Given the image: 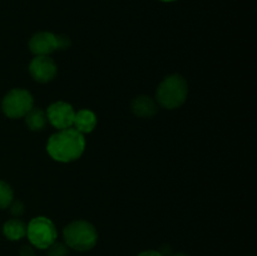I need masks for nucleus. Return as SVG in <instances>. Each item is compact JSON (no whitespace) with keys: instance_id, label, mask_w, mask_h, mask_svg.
Instances as JSON below:
<instances>
[{"instance_id":"nucleus-16","label":"nucleus","mask_w":257,"mask_h":256,"mask_svg":"<svg viewBox=\"0 0 257 256\" xmlns=\"http://www.w3.org/2000/svg\"><path fill=\"white\" fill-rule=\"evenodd\" d=\"M58 39V50H64L70 47V39L65 35H57Z\"/></svg>"},{"instance_id":"nucleus-18","label":"nucleus","mask_w":257,"mask_h":256,"mask_svg":"<svg viewBox=\"0 0 257 256\" xmlns=\"http://www.w3.org/2000/svg\"><path fill=\"white\" fill-rule=\"evenodd\" d=\"M138 256H163L162 252L160 251H155V250H147V251H142Z\"/></svg>"},{"instance_id":"nucleus-6","label":"nucleus","mask_w":257,"mask_h":256,"mask_svg":"<svg viewBox=\"0 0 257 256\" xmlns=\"http://www.w3.org/2000/svg\"><path fill=\"white\" fill-rule=\"evenodd\" d=\"M45 114H47V119L49 120L50 124L60 131L72 127L73 122H74L75 110L69 103L58 100V102L52 103L47 108Z\"/></svg>"},{"instance_id":"nucleus-4","label":"nucleus","mask_w":257,"mask_h":256,"mask_svg":"<svg viewBox=\"0 0 257 256\" xmlns=\"http://www.w3.org/2000/svg\"><path fill=\"white\" fill-rule=\"evenodd\" d=\"M27 236L34 247L45 250L57 241V228L50 218L38 216L30 220L27 226Z\"/></svg>"},{"instance_id":"nucleus-8","label":"nucleus","mask_w":257,"mask_h":256,"mask_svg":"<svg viewBox=\"0 0 257 256\" xmlns=\"http://www.w3.org/2000/svg\"><path fill=\"white\" fill-rule=\"evenodd\" d=\"M29 49L35 57L49 55L58 50L57 35L50 32H39L29 40Z\"/></svg>"},{"instance_id":"nucleus-10","label":"nucleus","mask_w":257,"mask_h":256,"mask_svg":"<svg viewBox=\"0 0 257 256\" xmlns=\"http://www.w3.org/2000/svg\"><path fill=\"white\" fill-rule=\"evenodd\" d=\"M73 125L82 135L93 132L95 125H97V115H95L94 112H92L89 109L78 110V112H75Z\"/></svg>"},{"instance_id":"nucleus-11","label":"nucleus","mask_w":257,"mask_h":256,"mask_svg":"<svg viewBox=\"0 0 257 256\" xmlns=\"http://www.w3.org/2000/svg\"><path fill=\"white\" fill-rule=\"evenodd\" d=\"M4 236L10 241H18L27 235V225L19 218H12L3 226Z\"/></svg>"},{"instance_id":"nucleus-17","label":"nucleus","mask_w":257,"mask_h":256,"mask_svg":"<svg viewBox=\"0 0 257 256\" xmlns=\"http://www.w3.org/2000/svg\"><path fill=\"white\" fill-rule=\"evenodd\" d=\"M20 256H35V251L33 248V246H23L22 250H20Z\"/></svg>"},{"instance_id":"nucleus-3","label":"nucleus","mask_w":257,"mask_h":256,"mask_svg":"<svg viewBox=\"0 0 257 256\" xmlns=\"http://www.w3.org/2000/svg\"><path fill=\"white\" fill-rule=\"evenodd\" d=\"M65 245L77 251H88L97 243L98 233L94 226L85 220H77L63 230Z\"/></svg>"},{"instance_id":"nucleus-7","label":"nucleus","mask_w":257,"mask_h":256,"mask_svg":"<svg viewBox=\"0 0 257 256\" xmlns=\"http://www.w3.org/2000/svg\"><path fill=\"white\" fill-rule=\"evenodd\" d=\"M58 68L53 58L49 55H39L33 58L29 64V73L38 83H49L55 78Z\"/></svg>"},{"instance_id":"nucleus-20","label":"nucleus","mask_w":257,"mask_h":256,"mask_svg":"<svg viewBox=\"0 0 257 256\" xmlns=\"http://www.w3.org/2000/svg\"><path fill=\"white\" fill-rule=\"evenodd\" d=\"M162 2H167V3H170V2H175V0H162Z\"/></svg>"},{"instance_id":"nucleus-9","label":"nucleus","mask_w":257,"mask_h":256,"mask_svg":"<svg viewBox=\"0 0 257 256\" xmlns=\"http://www.w3.org/2000/svg\"><path fill=\"white\" fill-rule=\"evenodd\" d=\"M133 114L140 118H152L157 113V103L148 95H138L132 102Z\"/></svg>"},{"instance_id":"nucleus-12","label":"nucleus","mask_w":257,"mask_h":256,"mask_svg":"<svg viewBox=\"0 0 257 256\" xmlns=\"http://www.w3.org/2000/svg\"><path fill=\"white\" fill-rule=\"evenodd\" d=\"M25 118V124L28 125L30 131L34 132H39V131L44 130L45 124H47V114L43 109L40 108L33 107L27 114L24 115Z\"/></svg>"},{"instance_id":"nucleus-14","label":"nucleus","mask_w":257,"mask_h":256,"mask_svg":"<svg viewBox=\"0 0 257 256\" xmlns=\"http://www.w3.org/2000/svg\"><path fill=\"white\" fill-rule=\"evenodd\" d=\"M69 247L63 242H53L48 247V256H68Z\"/></svg>"},{"instance_id":"nucleus-15","label":"nucleus","mask_w":257,"mask_h":256,"mask_svg":"<svg viewBox=\"0 0 257 256\" xmlns=\"http://www.w3.org/2000/svg\"><path fill=\"white\" fill-rule=\"evenodd\" d=\"M9 208H10V213H12L13 216H15V217H19V216H22L23 213H24V205H23L22 201L19 200H13V202L10 203Z\"/></svg>"},{"instance_id":"nucleus-13","label":"nucleus","mask_w":257,"mask_h":256,"mask_svg":"<svg viewBox=\"0 0 257 256\" xmlns=\"http://www.w3.org/2000/svg\"><path fill=\"white\" fill-rule=\"evenodd\" d=\"M14 200V192L10 187L9 183L0 180V210H4L10 206V203Z\"/></svg>"},{"instance_id":"nucleus-2","label":"nucleus","mask_w":257,"mask_h":256,"mask_svg":"<svg viewBox=\"0 0 257 256\" xmlns=\"http://www.w3.org/2000/svg\"><path fill=\"white\" fill-rule=\"evenodd\" d=\"M188 83L182 75L172 74L166 77L156 90V100L166 109H176L186 102Z\"/></svg>"},{"instance_id":"nucleus-1","label":"nucleus","mask_w":257,"mask_h":256,"mask_svg":"<svg viewBox=\"0 0 257 256\" xmlns=\"http://www.w3.org/2000/svg\"><path fill=\"white\" fill-rule=\"evenodd\" d=\"M85 150L84 135L75 128H65L50 136L47 152L57 162L68 163L78 160Z\"/></svg>"},{"instance_id":"nucleus-19","label":"nucleus","mask_w":257,"mask_h":256,"mask_svg":"<svg viewBox=\"0 0 257 256\" xmlns=\"http://www.w3.org/2000/svg\"><path fill=\"white\" fill-rule=\"evenodd\" d=\"M173 256H187V255H185V253H176V255Z\"/></svg>"},{"instance_id":"nucleus-5","label":"nucleus","mask_w":257,"mask_h":256,"mask_svg":"<svg viewBox=\"0 0 257 256\" xmlns=\"http://www.w3.org/2000/svg\"><path fill=\"white\" fill-rule=\"evenodd\" d=\"M34 107V99L29 90L23 88H14L9 90L3 98L2 109L7 117L12 119L23 118Z\"/></svg>"}]
</instances>
